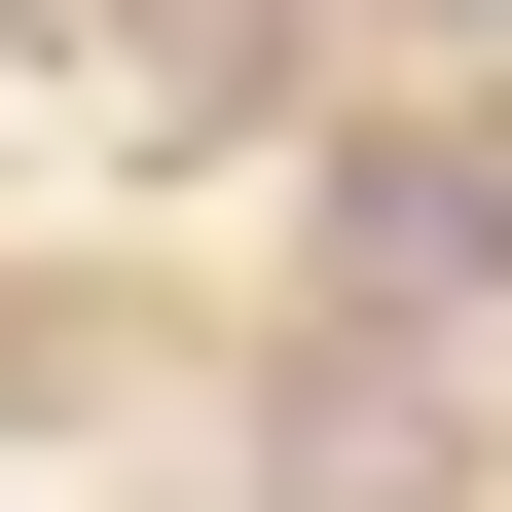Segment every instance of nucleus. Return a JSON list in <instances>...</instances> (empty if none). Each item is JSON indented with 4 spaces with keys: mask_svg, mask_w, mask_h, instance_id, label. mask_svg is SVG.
<instances>
[{
    "mask_svg": "<svg viewBox=\"0 0 512 512\" xmlns=\"http://www.w3.org/2000/svg\"><path fill=\"white\" fill-rule=\"evenodd\" d=\"M330 293H366V330H403V293H512V183L476 147H366L330 183Z\"/></svg>",
    "mask_w": 512,
    "mask_h": 512,
    "instance_id": "nucleus-1",
    "label": "nucleus"
},
{
    "mask_svg": "<svg viewBox=\"0 0 512 512\" xmlns=\"http://www.w3.org/2000/svg\"><path fill=\"white\" fill-rule=\"evenodd\" d=\"M37 37H110V0H37Z\"/></svg>",
    "mask_w": 512,
    "mask_h": 512,
    "instance_id": "nucleus-2",
    "label": "nucleus"
}]
</instances>
